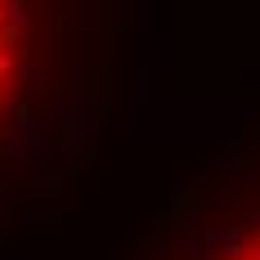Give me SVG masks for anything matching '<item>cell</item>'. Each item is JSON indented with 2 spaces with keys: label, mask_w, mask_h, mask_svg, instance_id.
Wrapping results in <instances>:
<instances>
[{
  "label": "cell",
  "mask_w": 260,
  "mask_h": 260,
  "mask_svg": "<svg viewBox=\"0 0 260 260\" xmlns=\"http://www.w3.org/2000/svg\"><path fill=\"white\" fill-rule=\"evenodd\" d=\"M117 0H0V234L50 215L112 99Z\"/></svg>",
  "instance_id": "obj_1"
},
{
  "label": "cell",
  "mask_w": 260,
  "mask_h": 260,
  "mask_svg": "<svg viewBox=\"0 0 260 260\" xmlns=\"http://www.w3.org/2000/svg\"><path fill=\"white\" fill-rule=\"evenodd\" d=\"M161 260H260V198L184 224Z\"/></svg>",
  "instance_id": "obj_2"
}]
</instances>
